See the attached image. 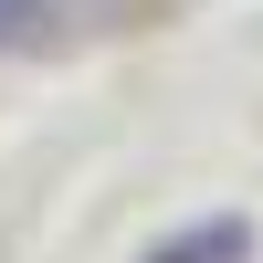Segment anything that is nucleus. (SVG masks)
<instances>
[{
	"label": "nucleus",
	"instance_id": "obj_1",
	"mask_svg": "<svg viewBox=\"0 0 263 263\" xmlns=\"http://www.w3.org/2000/svg\"><path fill=\"white\" fill-rule=\"evenodd\" d=\"M147 263H253V221H242V211H211V221L147 242Z\"/></svg>",
	"mask_w": 263,
	"mask_h": 263
},
{
	"label": "nucleus",
	"instance_id": "obj_2",
	"mask_svg": "<svg viewBox=\"0 0 263 263\" xmlns=\"http://www.w3.org/2000/svg\"><path fill=\"white\" fill-rule=\"evenodd\" d=\"M42 21H53V0H0V53H32Z\"/></svg>",
	"mask_w": 263,
	"mask_h": 263
}]
</instances>
